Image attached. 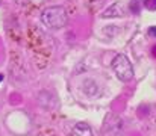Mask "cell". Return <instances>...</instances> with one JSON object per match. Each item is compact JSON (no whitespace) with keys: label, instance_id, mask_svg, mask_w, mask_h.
<instances>
[{"label":"cell","instance_id":"6da1fadb","mask_svg":"<svg viewBox=\"0 0 156 136\" xmlns=\"http://www.w3.org/2000/svg\"><path fill=\"white\" fill-rule=\"evenodd\" d=\"M67 11L64 6H50L41 12V21L49 29H61L67 24Z\"/></svg>","mask_w":156,"mask_h":136},{"label":"cell","instance_id":"7a4b0ae2","mask_svg":"<svg viewBox=\"0 0 156 136\" xmlns=\"http://www.w3.org/2000/svg\"><path fill=\"white\" fill-rule=\"evenodd\" d=\"M112 70L121 82H130L133 79V67L127 56L117 54L112 61Z\"/></svg>","mask_w":156,"mask_h":136},{"label":"cell","instance_id":"3957f363","mask_svg":"<svg viewBox=\"0 0 156 136\" xmlns=\"http://www.w3.org/2000/svg\"><path fill=\"white\" fill-rule=\"evenodd\" d=\"M74 133L77 136H93V129L87 123H77L74 126Z\"/></svg>","mask_w":156,"mask_h":136},{"label":"cell","instance_id":"277c9868","mask_svg":"<svg viewBox=\"0 0 156 136\" xmlns=\"http://www.w3.org/2000/svg\"><path fill=\"white\" fill-rule=\"evenodd\" d=\"M143 5L149 11H156V0H143Z\"/></svg>","mask_w":156,"mask_h":136},{"label":"cell","instance_id":"5b68a950","mask_svg":"<svg viewBox=\"0 0 156 136\" xmlns=\"http://www.w3.org/2000/svg\"><path fill=\"white\" fill-rule=\"evenodd\" d=\"M130 11H132V12H140V3H138V0H132V3H130Z\"/></svg>","mask_w":156,"mask_h":136},{"label":"cell","instance_id":"8992f818","mask_svg":"<svg viewBox=\"0 0 156 136\" xmlns=\"http://www.w3.org/2000/svg\"><path fill=\"white\" fill-rule=\"evenodd\" d=\"M149 35H150V37H155V38H156V26L149 27Z\"/></svg>","mask_w":156,"mask_h":136},{"label":"cell","instance_id":"52a82bcc","mask_svg":"<svg viewBox=\"0 0 156 136\" xmlns=\"http://www.w3.org/2000/svg\"><path fill=\"white\" fill-rule=\"evenodd\" d=\"M152 53H153V56H155V58H156V45H155V47H153V48H152Z\"/></svg>","mask_w":156,"mask_h":136},{"label":"cell","instance_id":"ba28073f","mask_svg":"<svg viewBox=\"0 0 156 136\" xmlns=\"http://www.w3.org/2000/svg\"><path fill=\"white\" fill-rule=\"evenodd\" d=\"M2 80H3V74H0V82H2Z\"/></svg>","mask_w":156,"mask_h":136}]
</instances>
